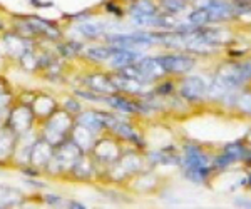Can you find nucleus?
<instances>
[{"label": "nucleus", "instance_id": "obj_22", "mask_svg": "<svg viewBox=\"0 0 251 209\" xmlns=\"http://www.w3.org/2000/svg\"><path fill=\"white\" fill-rule=\"evenodd\" d=\"M69 19H72V20H87V19H91V12L86 10V12H80V14L69 15Z\"/></svg>", "mask_w": 251, "mask_h": 209}, {"label": "nucleus", "instance_id": "obj_5", "mask_svg": "<svg viewBox=\"0 0 251 209\" xmlns=\"http://www.w3.org/2000/svg\"><path fill=\"white\" fill-rule=\"evenodd\" d=\"M9 129L14 131L17 136H22L24 132H27L32 127V122H34V112L29 109L27 106L17 107L10 112L9 116Z\"/></svg>", "mask_w": 251, "mask_h": 209}, {"label": "nucleus", "instance_id": "obj_25", "mask_svg": "<svg viewBox=\"0 0 251 209\" xmlns=\"http://www.w3.org/2000/svg\"><path fill=\"white\" fill-rule=\"evenodd\" d=\"M245 99H246V100H248V102H250V106H241V107H243V109H245V111L251 112V95H246Z\"/></svg>", "mask_w": 251, "mask_h": 209}, {"label": "nucleus", "instance_id": "obj_23", "mask_svg": "<svg viewBox=\"0 0 251 209\" xmlns=\"http://www.w3.org/2000/svg\"><path fill=\"white\" fill-rule=\"evenodd\" d=\"M67 208H71V209H86V204L79 203V201H67Z\"/></svg>", "mask_w": 251, "mask_h": 209}, {"label": "nucleus", "instance_id": "obj_6", "mask_svg": "<svg viewBox=\"0 0 251 209\" xmlns=\"http://www.w3.org/2000/svg\"><path fill=\"white\" fill-rule=\"evenodd\" d=\"M84 84L87 86V89L100 92V94H114L117 92V87L114 84L112 77H107L104 74H91L84 79Z\"/></svg>", "mask_w": 251, "mask_h": 209}, {"label": "nucleus", "instance_id": "obj_2", "mask_svg": "<svg viewBox=\"0 0 251 209\" xmlns=\"http://www.w3.org/2000/svg\"><path fill=\"white\" fill-rule=\"evenodd\" d=\"M184 167L186 176L191 181L201 183L209 176V161L196 146L184 147Z\"/></svg>", "mask_w": 251, "mask_h": 209}, {"label": "nucleus", "instance_id": "obj_14", "mask_svg": "<svg viewBox=\"0 0 251 209\" xmlns=\"http://www.w3.org/2000/svg\"><path fill=\"white\" fill-rule=\"evenodd\" d=\"M109 129L111 131H114L117 136H119V138H124V139H129V140H132V142H134V140H137V142H139V136L136 134V131L132 129L131 126H129L127 122H121L119 119H116L114 122L111 124V127H109Z\"/></svg>", "mask_w": 251, "mask_h": 209}, {"label": "nucleus", "instance_id": "obj_24", "mask_svg": "<svg viewBox=\"0 0 251 209\" xmlns=\"http://www.w3.org/2000/svg\"><path fill=\"white\" fill-rule=\"evenodd\" d=\"M106 9H107L109 12H112V14H116V15H121V10H119V9H116V7L112 5V2L106 3Z\"/></svg>", "mask_w": 251, "mask_h": 209}, {"label": "nucleus", "instance_id": "obj_21", "mask_svg": "<svg viewBox=\"0 0 251 209\" xmlns=\"http://www.w3.org/2000/svg\"><path fill=\"white\" fill-rule=\"evenodd\" d=\"M30 3L34 7H37V9H50V7H54L52 2H40V0H30Z\"/></svg>", "mask_w": 251, "mask_h": 209}, {"label": "nucleus", "instance_id": "obj_19", "mask_svg": "<svg viewBox=\"0 0 251 209\" xmlns=\"http://www.w3.org/2000/svg\"><path fill=\"white\" fill-rule=\"evenodd\" d=\"M64 107H66V111L69 114H79V112H82V107H80V102L75 97H71L66 100V104H64Z\"/></svg>", "mask_w": 251, "mask_h": 209}, {"label": "nucleus", "instance_id": "obj_12", "mask_svg": "<svg viewBox=\"0 0 251 209\" xmlns=\"http://www.w3.org/2000/svg\"><path fill=\"white\" fill-rule=\"evenodd\" d=\"M119 50V47L114 46H106V47H91L87 49L86 55L94 62H106V60H111L114 57V54Z\"/></svg>", "mask_w": 251, "mask_h": 209}, {"label": "nucleus", "instance_id": "obj_18", "mask_svg": "<svg viewBox=\"0 0 251 209\" xmlns=\"http://www.w3.org/2000/svg\"><path fill=\"white\" fill-rule=\"evenodd\" d=\"M152 158L156 159V163H163V164H173L176 163V156L174 154H169L168 151H159L156 154H152Z\"/></svg>", "mask_w": 251, "mask_h": 209}, {"label": "nucleus", "instance_id": "obj_11", "mask_svg": "<svg viewBox=\"0 0 251 209\" xmlns=\"http://www.w3.org/2000/svg\"><path fill=\"white\" fill-rule=\"evenodd\" d=\"M206 19L208 22L211 20H221V19H228L231 15V9H229L228 3H221V2H211L206 7H203Z\"/></svg>", "mask_w": 251, "mask_h": 209}, {"label": "nucleus", "instance_id": "obj_9", "mask_svg": "<svg viewBox=\"0 0 251 209\" xmlns=\"http://www.w3.org/2000/svg\"><path fill=\"white\" fill-rule=\"evenodd\" d=\"M104 102L107 104V106L114 107L117 111H123V112H139L143 109V106H141L139 102H134V100L127 99V97H121V95H114V94H109L106 99H104Z\"/></svg>", "mask_w": 251, "mask_h": 209}, {"label": "nucleus", "instance_id": "obj_15", "mask_svg": "<svg viewBox=\"0 0 251 209\" xmlns=\"http://www.w3.org/2000/svg\"><path fill=\"white\" fill-rule=\"evenodd\" d=\"M77 32L86 39H97L104 34V25L102 23H80Z\"/></svg>", "mask_w": 251, "mask_h": 209}, {"label": "nucleus", "instance_id": "obj_16", "mask_svg": "<svg viewBox=\"0 0 251 209\" xmlns=\"http://www.w3.org/2000/svg\"><path fill=\"white\" fill-rule=\"evenodd\" d=\"M228 158H231L233 161H238V159H248L251 156V151L246 149L243 144L240 142H234V144H229L226 146V152H225Z\"/></svg>", "mask_w": 251, "mask_h": 209}, {"label": "nucleus", "instance_id": "obj_1", "mask_svg": "<svg viewBox=\"0 0 251 209\" xmlns=\"http://www.w3.org/2000/svg\"><path fill=\"white\" fill-rule=\"evenodd\" d=\"M74 127V119L66 109L55 111L52 116L46 119L42 129V139L47 140L52 147H57L67 140V136H71V131Z\"/></svg>", "mask_w": 251, "mask_h": 209}, {"label": "nucleus", "instance_id": "obj_7", "mask_svg": "<svg viewBox=\"0 0 251 209\" xmlns=\"http://www.w3.org/2000/svg\"><path fill=\"white\" fill-rule=\"evenodd\" d=\"M208 92V86L201 77H188L181 87V95L188 100H200Z\"/></svg>", "mask_w": 251, "mask_h": 209}, {"label": "nucleus", "instance_id": "obj_8", "mask_svg": "<svg viewBox=\"0 0 251 209\" xmlns=\"http://www.w3.org/2000/svg\"><path fill=\"white\" fill-rule=\"evenodd\" d=\"M79 124L84 127H87V129L91 132H94V134L100 132L102 129H106V120H104L102 112H94V111L80 112Z\"/></svg>", "mask_w": 251, "mask_h": 209}, {"label": "nucleus", "instance_id": "obj_10", "mask_svg": "<svg viewBox=\"0 0 251 209\" xmlns=\"http://www.w3.org/2000/svg\"><path fill=\"white\" fill-rule=\"evenodd\" d=\"M42 119H47L49 116H52L57 111V104H55L54 97H49V95H37L32 104V112H37Z\"/></svg>", "mask_w": 251, "mask_h": 209}, {"label": "nucleus", "instance_id": "obj_20", "mask_svg": "<svg viewBox=\"0 0 251 209\" xmlns=\"http://www.w3.org/2000/svg\"><path fill=\"white\" fill-rule=\"evenodd\" d=\"M75 95H77V97L86 99V100H91V102H104V99L99 97L97 94H94L91 89L89 91H75Z\"/></svg>", "mask_w": 251, "mask_h": 209}, {"label": "nucleus", "instance_id": "obj_13", "mask_svg": "<svg viewBox=\"0 0 251 209\" xmlns=\"http://www.w3.org/2000/svg\"><path fill=\"white\" fill-rule=\"evenodd\" d=\"M141 55L137 54V52H131L129 49H119L114 54V57L111 59V64L117 69H121V67H126V66H131V64H134L139 60Z\"/></svg>", "mask_w": 251, "mask_h": 209}, {"label": "nucleus", "instance_id": "obj_3", "mask_svg": "<svg viewBox=\"0 0 251 209\" xmlns=\"http://www.w3.org/2000/svg\"><path fill=\"white\" fill-rule=\"evenodd\" d=\"M250 79H251V60L243 64H233V66L225 67L220 72V75L216 79V87L221 92H225L226 89L241 86L243 82H246Z\"/></svg>", "mask_w": 251, "mask_h": 209}, {"label": "nucleus", "instance_id": "obj_17", "mask_svg": "<svg viewBox=\"0 0 251 209\" xmlns=\"http://www.w3.org/2000/svg\"><path fill=\"white\" fill-rule=\"evenodd\" d=\"M44 199H46V203L50 208H67V201L57 194H47Z\"/></svg>", "mask_w": 251, "mask_h": 209}, {"label": "nucleus", "instance_id": "obj_4", "mask_svg": "<svg viewBox=\"0 0 251 209\" xmlns=\"http://www.w3.org/2000/svg\"><path fill=\"white\" fill-rule=\"evenodd\" d=\"M164 74H186L194 67V59L188 55H163L156 57Z\"/></svg>", "mask_w": 251, "mask_h": 209}]
</instances>
